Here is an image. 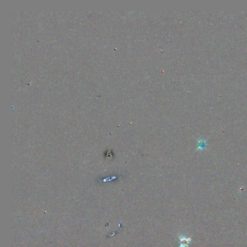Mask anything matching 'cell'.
<instances>
[{
	"instance_id": "2",
	"label": "cell",
	"mask_w": 247,
	"mask_h": 247,
	"mask_svg": "<svg viewBox=\"0 0 247 247\" xmlns=\"http://www.w3.org/2000/svg\"><path fill=\"white\" fill-rule=\"evenodd\" d=\"M197 145H198V147L197 148V151H202L207 146V143L204 140L200 139L198 141Z\"/></svg>"
},
{
	"instance_id": "1",
	"label": "cell",
	"mask_w": 247,
	"mask_h": 247,
	"mask_svg": "<svg viewBox=\"0 0 247 247\" xmlns=\"http://www.w3.org/2000/svg\"><path fill=\"white\" fill-rule=\"evenodd\" d=\"M180 246L179 247H189V244L191 241L190 237H187L185 236L181 235L178 237Z\"/></svg>"
}]
</instances>
